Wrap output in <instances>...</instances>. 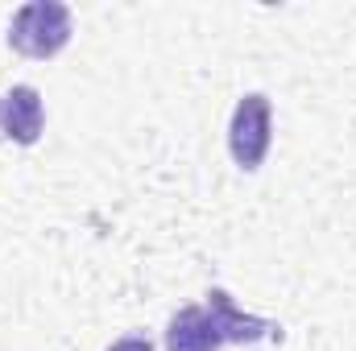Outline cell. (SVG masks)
Segmentation results:
<instances>
[{
  "mask_svg": "<svg viewBox=\"0 0 356 351\" xmlns=\"http://www.w3.org/2000/svg\"><path fill=\"white\" fill-rule=\"evenodd\" d=\"M42 95L33 87H13L0 99V132L13 137L17 145H33L42 137Z\"/></svg>",
  "mask_w": 356,
  "mask_h": 351,
  "instance_id": "277c9868",
  "label": "cell"
},
{
  "mask_svg": "<svg viewBox=\"0 0 356 351\" xmlns=\"http://www.w3.org/2000/svg\"><path fill=\"white\" fill-rule=\"evenodd\" d=\"M269 132H273V124H269V99L261 91L245 95L236 103V112H232V124H228V149H232V162L241 170H257L266 162Z\"/></svg>",
  "mask_w": 356,
  "mask_h": 351,
  "instance_id": "3957f363",
  "label": "cell"
},
{
  "mask_svg": "<svg viewBox=\"0 0 356 351\" xmlns=\"http://www.w3.org/2000/svg\"><path fill=\"white\" fill-rule=\"evenodd\" d=\"M71 42V8L58 0H33L17 8L8 25V46L29 58H50Z\"/></svg>",
  "mask_w": 356,
  "mask_h": 351,
  "instance_id": "7a4b0ae2",
  "label": "cell"
},
{
  "mask_svg": "<svg viewBox=\"0 0 356 351\" xmlns=\"http://www.w3.org/2000/svg\"><path fill=\"white\" fill-rule=\"evenodd\" d=\"M108 351H154V343H149L145 335H129V339H120V343H112Z\"/></svg>",
  "mask_w": 356,
  "mask_h": 351,
  "instance_id": "5b68a950",
  "label": "cell"
},
{
  "mask_svg": "<svg viewBox=\"0 0 356 351\" xmlns=\"http://www.w3.org/2000/svg\"><path fill=\"white\" fill-rule=\"evenodd\" d=\"M282 339V327L269 318L241 314L224 289L207 293V306H186L170 318L166 351H220L224 343H261Z\"/></svg>",
  "mask_w": 356,
  "mask_h": 351,
  "instance_id": "6da1fadb",
  "label": "cell"
}]
</instances>
